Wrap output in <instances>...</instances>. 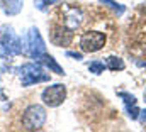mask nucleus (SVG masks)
<instances>
[{
	"instance_id": "4",
	"label": "nucleus",
	"mask_w": 146,
	"mask_h": 132,
	"mask_svg": "<svg viewBox=\"0 0 146 132\" xmlns=\"http://www.w3.org/2000/svg\"><path fill=\"white\" fill-rule=\"evenodd\" d=\"M41 98L49 107H60L65 102V98H66V88H65V85L56 83V85L48 86L46 90H42Z\"/></svg>"
},
{
	"instance_id": "5",
	"label": "nucleus",
	"mask_w": 146,
	"mask_h": 132,
	"mask_svg": "<svg viewBox=\"0 0 146 132\" xmlns=\"http://www.w3.org/2000/svg\"><path fill=\"white\" fill-rule=\"evenodd\" d=\"M106 44V36L102 32L92 31V32H85L80 39V48L85 53H95L99 49H102Z\"/></svg>"
},
{
	"instance_id": "12",
	"label": "nucleus",
	"mask_w": 146,
	"mask_h": 132,
	"mask_svg": "<svg viewBox=\"0 0 146 132\" xmlns=\"http://www.w3.org/2000/svg\"><path fill=\"white\" fill-rule=\"evenodd\" d=\"M100 5H107V7H110L117 15H122L124 14V5H121V3H115L114 0H100Z\"/></svg>"
},
{
	"instance_id": "16",
	"label": "nucleus",
	"mask_w": 146,
	"mask_h": 132,
	"mask_svg": "<svg viewBox=\"0 0 146 132\" xmlns=\"http://www.w3.org/2000/svg\"><path fill=\"white\" fill-rule=\"evenodd\" d=\"M66 56L75 58V59H82V58H83V56H82V53H72V51H68V53H66Z\"/></svg>"
},
{
	"instance_id": "1",
	"label": "nucleus",
	"mask_w": 146,
	"mask_h": 132,
	"mask_svg": "<svg viewBox=\"0 0 146 132\" xmlns=\"http://www.w3.org/2000/svg\"><path fill=\"white\" fill-rule=\"evenodd\" d=\"M46 122V110L41 105H29L22 115V127L26 131H37Z\"/></svg>"
},
{
	"instance_id": "8",
	"label": "nucleus",
	"mask_w": 146,
	"mask_h": 132,
	"mask_svg": "<svg viewBox=\"0 0 146 132\" xmlns=\"http://www.w3.org/2000/svg\"><path fill=\"white\" fill-rule=\"evenodd\" d=\"M22 5H24V0H2L0 3L3 14L7 15H17L22 10Z\"/></svg>"
},
{
	"instance_id": "11",
	"label": "nucleus",
	"mask_w": 146,
	"mask_h": 132,
	"mask_svg": "<svg viewBox=\"0 0 146 132\" xmlns=\"http://www.w3.org/2000/svg\"><path fill=\"white\" fill-rule=\"evenodd\" d=\"M124 61L121 59V58H115V56H110L107 58V68L112 69V71H121V69H124Z\"/></svg>"
},
{
	"instance_id": "15",
	"label": "nucleus",
	"mask_w": 146,
	"mask_h": 132,
	"mask_svg": "<svg viewBox=\"0 0 146 132\" xmlns=\"http://www.w3.org/2000/svg\"><path fill=\"white\" fill-rule=\"evenodd\" d=\"M12 56H15V54H14L7 46H3V44L0 42V58H3V59H10Z\"/></svg>"
},
{
	"instance_id": "17",
	"label": "nucleus",
	"mask_w": 146,
	"mask_h": 132,
	"mask_svg": "<svg viewBox=\"0 0 146 132\" xmlns=\"http://www.w3.org/2000/svg\"><path fill=\"white\" fill-rule=\"evenodd\" d=\"M141 115H138V119H139V122L141 124H146V110H143V112H139Z\"/></svg>"
},
{
	"instance_id": "18",
	"label": "nucleus",
	"mask_w": 146,
	"mask_h": 132,
	"mask_svg": "<svg viewBox=\"0 0 146 132\" xmlns=\"http://www.w3.org/2000/svg\"><path fill=\"white\" fill-rule=\"evenodd\" d=\"M145 102H146V92H145Z\"/></svg>"
},
{
	"instance_id": "10",
	"label": "nucleus",
	"mask_w": 146,
	"mask_h": 132,
	"mask_svg": "<svg viewBox=\"0 0 146 132\" xmlns=\"http://www.w3.org/2000/svg\"><path fill=\"white\" fill-rule=\"evenodd\" d=\"M39 61H41L42 65L46 66V68H49L51 71H54L56 75H65L63 68H61V66H60L58 63H56V61H54V58H53V56H49V54H46V53H44V54L39 58Z\"/></svg>"
},
{
	"instance_id": "7",
	"label": "nucleus",
	"mask_w": 146,
	"mask_h": 132,
	"mask_svg": "<svg viewBox=\"0 0 146 132\" xmlns=\"http://www.w3.org/2000/svg\"><path fill=\"white\" fill-rule=\"evenodd\" d=\"M73 39V32L66 26H56L51 32V41L56 46H68Z\"/></svg>"
},
{
	"instance_id": "9",
	"label": "nucleus",
	"mask_w": 146,
	"mask_h": 132,
	"mask_svg": "<svg viewBox=\"0 0 146 132\" xmlns=\"http://www.w3.org/2000/svg\"><path fill=\"white\" fill-rule=\"evenodd\" d=\"M119 97L124 98V103H126V108H127L129 117H131V119H138V115H139V108L136 107V102H138L136 97H134V95H129V93H124V92H121Z\"/></svg>"
},
{
	"instance_id": "6",
	"label": "nucleus",
	"mask_w": 146,
	"mask_h": 132,
	"mask_svg": "<svg viewBox=\"0 0 146 132\" xmlns=\"http://www.w3.org/2000/svg\"><path fill=\"white\" fill-rule=\"evenodd\" d=\"M0 42L3 46H7L14 54H21L22 53V41L15 36L14 29L10 26H2L0 27Z\"/></svg>"
},
{
	"instance_id": "3",
	"label": "nucleus",
	"mask_w": 146,
	"mask_h": 132,
	"mask_svg": "<svg viewBox=\"0 0 146 132\" xmlns=\"http://www.w3.org/2000/svg\"><path fill=\"white\" fill-rule=\"evenodd\" d=\"M27 54L33 58V59H39L44 53H46V46H44V41L39 34L37 27H31L29 32H27Z\"/></svg>"
},
{
	"instance_id": "14",
	"label": "nucleus",
	"mask_w": 146,
	"mask_h": 132,
	"mask_svg": "<svg viewBox=\"0 0 146 132\" xmlns=\"http://www.w3.org/2000/svg\"><path fill=\"white\" fill-rule=\"evenodd\" d=\"M56 2H60V0H36L34 5H36L39 10H46L49 5H53V3H56Z\"/></svg>"
},
{
	"instance_id": "13",
	"label": "nucleus",
	"mask_w": 146,
	"mask_h": 132,
	"mask_svg": "<svg viewBox=\"0 0 146 132\" xmlns=\"http://www.w3.org/2000/svg\"><path fill=\"white\" fill-rule=\"evenodd\" d=\"M104 63H100V61H92L90 65H88V69H90V73H94V75H100V73H104Z\"/></svg>"
},
{
	"instance_id": "2",
	"label": "nucleus",
	"mask_w": 146,
	"mask_h": 132,
	"mask_svg": "<svg viewBox=\"0 0 146 132\" xmlns=\"http://www.w3.org/2000/svg\"><path fill=\"white\" fill-rule=\"evenodd\" d=\"M21 81H22V86H29V85L41 83V81H49V75L44 73L41 65L29 63L21 68Z\"/></svg>"
}]
</instances>
